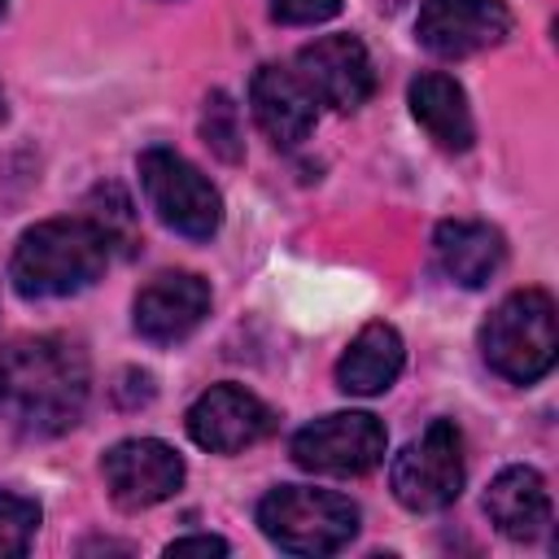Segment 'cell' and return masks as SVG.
Listing matches in <instances>:
<instances>
[{
  "label": "cell",
  "instance_id": "6da1fadb",
  "mask_svg": "<svg viewBox=\"0 0 559 559\" xmlns=\"http://www.w3.org/2000/svg\"><path fill=\"white\" fill-rule=\"evenodd\" d=\"M87 354L66 336H22L0 349V419L22 437H61L83 419Z\"/></svg>",
  "mask_w": 559,
  "mask_h": 559
},
{
  "label": "cell",
  "instance_id": "7a4b0ae2",
  "mask_svg": "<svg viewBox=\"0 0 559 559\" xmlns=\"http://www.w3.org/2000/svg\"><path fill=\"white\" fill-rule=\"evenodd\" d=\"M109 231L87 214V218H44L22 231L13 258H9V280L22 297H70L87 288L105 262H109Z\"/></svg>",
  "mask_w": 559,
  "mask_h": 559
},
{
  "label": "cell",
  "instance_id": "3957f363",
  "mask_svg": "<svg viewBox=\"0 0 559 559\" xmlns=\"http://www.w3.org/2000/svg\"><path fill=\"white\" fill-rule=\"evenodd\" d=\"M480 354L489 371L511 384H537L559 358V319L555 301L542 288L511 293L480 328Z\"/></svg>",
  "mask_w": 559,
  "mask_h": 559
},
{
  "label": "cell",
  "instance_id": "277c9868",
  "mask_svg": "<svg viewBox=\"0 0 559 559\" xmlns=\"http://www.w3.org/2000/svg\"><path fill=\"white\" fill-rule=\"evenodd\" d=\"M258 528L288 555H336L358 533V507L332 489L280 485L258 502Z\"/></svg>",
  "mask_w": 559,
  "mask_h": 559
},
{
  "label": "cell",
  "instance_id": "5b68a950",
  "mask_svg": "<svg viewBox=\"0 0 559 559\" xmlns=\"http://www.w3.org/2000/svg\"><path fill=\"white\" fill-rule=\"evenodd\" d=\"M140 188L148 210L188 240H210L223 223L218 188L175 148H144L140 153Z\"/></svg>",
  "mask_w": 559,
  "mask_h": 559
},
{
  "label": "cell",
  "instance_id": "8992f818",
  "mask_svg": "<svg viewBox=\"0 0 559 559\" xmlns=\"http://www.w3.org/2000/svg\"><path fill=\"white\" fill-rule=\"evenodd\" d=\"M393 498L406 511H441L463 493V437L450 419H432L389 467Z\"/></svg>",
  "mask_w": 559,
  "mask_h": 559
},
{
  "label": "cell",
  "instance_id": "52a82bcc",
  "mask_svg": "<svg viewBox=\"0 0 559 559\" xmlns=\"http://www.w3.org/2000/svg\"><path fill=\"white\" fill-rule=\"evenodd\" d=\"M384 424L367 411H336L293 432V463L323 476H362L384 459Z\"/></svg>",
  "mask_w": 559,
  "mask_h": 559
},
{
  "label": "cell",
  "instance_id": "ba28073f",
  "mask_svg": "<svg viewBox=\"0 0 559 559\" xmlns=\"http://www.w3.org/2000/svg\"><path fill=\"white\" fill-rule=\"evenodd\" d=\"M100 476H105L109 498L122 511H144V507L166 502L183 485V459L175 445L157 437H127L105 450Z\"/></svg>",
  "mask_w": 559,
  "mask_h": 559
},
{
  "label": "cell",
  "instance_id": "9c48e42d",
  "mask_svg": "<svg viewBox=\"0 0 559 559\" xmlns=\"http://www.w3.org/2000/svg\"><path fill=\"white\" fill-rule=\"evenodd\" d=\"M293 70L319 105H332L345 114L358 109L376 92V70L358 35H319L314 44L297 52Z\"/></svg>",
  "mask_w": 559,
  "mask_h": 559
},
{
  "label": "cell",
  "instance_id": "30bf717a",
  "mask_svg": "<svg viewBox=\"0 0 559 559\" xmlns=\"http://www.w3.org/2000/svg\"><path fill=\"white\" fill-rule=\"evenodd\" d=\"M271 406L240 384H214L188 406V437L210 454L249 450L271 432Z\"/></svg>",
  "mask_w": 559,
  "mask_h": 559
},
{
  "label": "cell",
  "instance_id": "8fae6325",
  "mask_svg": "<svg viewBox=\"0 0 559 559\" xmlns=\"http://www.w3.org/2000/svg\"><path fill=\"white\" fill-rule=\"evenodd\" d=\"M507 31L511 13L502 0H424L415 17L419 44L437 57H472L502 44Z\"/></svg>",
  "mask_w": 559,
  "mask_h": 559
},
{
  "label": "cell",
  "instance_id": "7c38bea8",
  "mask_svg": "<svg viewBox=\"0 0 559 559\" xmlns=\"http://www.w3.org/2000/svg\"><path fill=\"white\" fill-rule=\"evenodd\" d=\"M210 314V284L192 271H162L135 293V332L153 345L183 341Z\"/></svg>",
  "mask_w": 559,
  "mask_h": 559
},
{
  "label": "cell",
  "instance_id": "4fadbf2b",
  "mask_svg": "<svg viewBox=\"0 0 559 559\" xmlns=\"http://www.w3.org/2000/svg\"><path fill=\"white\" fill-rule=\"evenodd\" d=\"M249 105L258 127L280 144V148H297L319 118V100L310 96V87L297 79L293 66H262L249 83Z\"/></svg>",
  "mask_w": 559,
  "mask_h": 559
},
{
  "label": "cell",
  "instance_id": "5bb4252c",
  "mask_svg": "<svg viewBox=\"0 0 559 559\" xmlns=\"http://www.w3.org/2000/svg\"><path fill=\"white\" fill-rule=\"evenodd\" d=\"M485 515L493 520V528L511 542H533L550 528V489L542 480L537 467H502L489 480L485 493Z\"/></svg>",
  "mask_w": 559,
  "mask_h": 559
},
{
  "label": "cell",
  "instance_id": "9a60e30c",
  "mask_svg": "<svg viewBox=\"0 0 559 559\" xmlns=\"http://www.w3.org/2000/svg\"><path fill=\"white\" fill-rule=\"evenodd\" d=\"M432 253H437V266H441L454 284L480 288V284H489V275L502 266L507 245H502V231L489 227V223H476V218H445V223H437V231H432Z\"/></svg>",
  "mask_w": 559,
  "mask_h": 559
},
{
  "label": "cell",
  "instance_id": "2e32d148",
  "mask_svg": "<svg viewBox=\"0 0 559 559\" xmlns=\"http://www.w3.org/2000/svg\"><path fill=\"white\" fill-rule=\"evenodd\" d=\"M411 114L415 122L428 131L432 144H441L445 153H463L472 148L476 140V122H472V109H467V96L463 87L441 74V70H428L419 79H411Z\"/></svg>",
  "mask_w": 559,
  "mask_h": 559
},
{
  "label": "cell",
  "instance_id": "e0dca14e",
  "mask_svg": "<svg viewBox=\"0 0 559 559\" xmlns=\"http://www.w3.org/2000/svg\"><path fill=\"white\" fill-rule=\"evenodd\" d=\"M402 362H406V345H402L397 328L393 323H367L345 345V354L336 362V384L345 393L376 397V393H384L402 376Z\"/></svg>",
  "mask_w": 559,
  "mask_h": 559
},
{
  "label": "cell",
  "instance_id": "ac0fdd59",
  "mask_svg": "<svg viewBox=\"0 0 559 559\" xmlns=\"http://www.w3.org/2000/svg\"><path fill=\"white\" fill-rule=\"evenodd\" d=\"M201 135H205V144H210L223 162H240V157H245L240 114H236V105H231V96H227V92H210V96H205Z\"/></svg>",
  "mask_w": 559,
  "mask_h": 559
},
{
  "label": "cell",
  "instance_id": "d6986e66",
  "mask_svg": "<svg viewBox=\"0 0 559 559\" xmlns=\"http://www.w3.org/2000/svg\"><path fill=\"white\" fill-rule=\"evenodd\" d=\"M35 528H39V502L0 489V559L26 555Z\"/></svg>",
  "mask_w": 559,
  "mask_h": 559
},
{
  "label": "cell",
  "instance_id": "ffe728a7",
  "mask_svg": "<svg viewBox=\"0 0 559 559\" xmlns=\"http://www.w3.org/2000/svg\"><path fill=\"white\" fill-rule=\"evenodd\" d=\"M341 9V0H271V13L288 26H314L328 22Z\"/></svg>",
  "mask_w": 559,
  "mask_h": 559
},
{
  "label": "cell",
  "instance_id": "44dd1931",
  "mask_svg": "<svg viewBox=\"0 0 559 559\" xmlns=\"http://www.w3.org/2000/svg\"><path fill=\"white\" fill-rule=\"evenodd\" d=\"M231 546L223 542V537H210V533H192V537H175L170 546H166V555L170 559H179V555H227Z\"/></svg>",
  "mask_w": 559,
  "mask_h": 559
},
{
  "label": "cell",
  "instance_id": "7402d4cb",
  "mask_svg": "<svg viewBox=\"0 0 559 559\" xmlns=\"http://www.w3.org/2000/svg\"><path fill=\"white\" fill-rule=\"evenodd\" d=\"M0 122H4V92H0Z\"/></svg>",
  "mask_w": 559,
  "mask_h": 559
},
{
  "label": "cell",
  "instance_id": "603a6c76",
  "mask_svg": "<svg viewBox=\"0 0 559 559\" xmlns=\"http://www.w3.org/2000/svg\"><path fill=\"white\" fill-rule=\"evenodd\" d=\"M4 4H9V0H0V13H4Z\"/></svg>",
  "mask_w": 559,
  "mask_h": 559
}]
</instances>
